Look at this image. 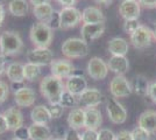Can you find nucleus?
<instances>
[{
    "instance_id": "a18cd8bd",
    "label": "nucleus",
    "mask_w": 156,
    "mask_h": 140,
    "mask_svg": "<svg viewBox=\"0 0 156 140\" xmlns=\"http://www.w3.org/2000/svg\"><path fill=\"white\" fill-rule=\"evenodd\" d=\"M6 71V56L0 54V76Z\"/></svg>"
},
{
    "instance_id": "a211bd4d",
    "label": "nucleus",
    "mask_w": 156,
    "mask_h": 140,
    "mask_svg": "<svg viewBox=\"0 0 156 140\" xmlns=\"http://www.w3.org/2000/svg\"><path fill=\"white\" fill-rule=\"evenodd\" d=\"M82 22L87 25L94 23H104L105 15L100 8L96 6H89L83 9L82 12Z\"/></svg>"
},
{
    "instance_id": "58836bf2",
    "label": "nucleus",
    "mask_w": 156,
    "mask_h": 140,
    "mask_svg": "<svg viewBox=\"0 0 156 140\" xmlns=\"http://www.w3.org/2000/svg\"><path fill=\"white\" fill-rule=\"evenodd\" d=\"M80 137H82V140H98V131L84 128V131L80 133Z\"/></svg>"
},
{
    "instance_id": "5701e85b",
    "label": "nucleus",
    "mask_w": 156,
    "mask_h": 140,
    "mask_svg": "<svg viewBox=\"0 0 156 140\" xmlns=\"http://www.w3.org/2000/svg\"><path fill=\"white\" fill-rule=\"evenodd\" d=\"M29 140H50L52 138L51 130L44 124H34L28 126Z\"/></svg>"
},
{
    "instance_id": "c9c22d12",
    "label": "nucleus",
    "mask_w": 156,
    "mask_h": 140,
    "mask_svg": "<svg viewBox=\"0 0 156 140\" xmlns=\"http://www.w3.org/2000/svg\"><path fill=\"white\" fill-rule=\"evenodd\" d=\"M48 26L51 28L52 31L55 29H61V15H59V11H55L52 14L51 19L47 23Z\"/></svg>"
},
{
    "instance_id": "c85d7f7f",
    "label": "nucleus",
    "mask_w": 156,
    "mask_h": 140,
    "mask_svg": "<svg viewBox=\"0 0 156 140\" xmlns=\"http://www.w3.org/2000/svg\"><path fill=\"white\" fill-rule=\"evenodd\" d=\"M149 85H150V83L148 82L146 76H143V75H137L136 77L134 78L132 89H133V91L136 93L137 96L144 97V96H148Z\"/></svg>"
},
{
    "instance_id": "393cba45",
    "label": "nucleus",
    "mask_w": 156,
    "mask_h": 140,
    "mask_svg": "<svg viewBox=\"0 0 156 140\" xmlns=\"http://www.w3.org/2000/svg\"><path fill=\"white\" fill-rule=\"evenodd\" d=\"M30 119L34 124L48 125V123L51 120V117H50L49 111H48V106L43 105V104H40V105L33 107L32 111H30Z\"/></svg>"
},
{
    "instance_id": "473e14b6",
    "label": "nucleus",
    "mask_w": 156,
    "mask_h": 140,
    "mask_svg": "<svg viewBox=\"0 0 156 140\" xmlns=\"http://www.w3.org/2000/svg\"><path fill=\"white\" fill-rule=\"evenodd\" d=\"M130 133H132L133 140H149V139H151V138H150L151 134L148 133L146 130H143L142 127H140V126H136L135 128H133V130L130 131Z\"/></svg>"
},
{
    "instance_id": "7c9ffc66",
    "label": "nucleus",
    "mask_w": 156,
    "mask_h": 140,
    "mask_svg": "<svg viewBox=\"0 0 156 140\" xmlns=\"http://www.w3.org/2000/svg\"><path fill=\"white\" fill-rule=\"evenodd\" d=\"M77 103H78L77 97L75 95L70 93L69 91H66V90L63 92V95L61 96V99H59V104L64 107V109L65 107H73Z\"/></svg>"
},
{
    "instance_id": "20e7f679",
    "label": "nucleus",
    "mask_w": 156,
    "mask_h": 140,
    "mask_svg": "<svg viewBox=\"0 0 156 140\" xmlns=\"http://www.w3.org/2000/svg\"><path fill=\"white\" fill-rule=\"evenodd\" d=\"M62 54L66 59H82L89 54V45L82 38H69L62 43Z\"/></svg>"
},
{
    "instance_id": "864d4df0",
    "label": "nucleus",
    "mask_w": 156,
    "mask_h": 140,
    "mask_svg": "<svg viewBox=\"0 0 156 140\" xmlns=\"http://www.w3.org/2000/svg\"><path fill=\"white\" fill-rule=\"evenodd\" d=\"M50 140H64L63 138H51Z\"/></svg>"
},
{
    "instance_id": "aec40b11",
    "label": "nucleus",
    "mask_w": 156,
    "mask_h": 140,
    "mask_svg": "<svg viewBox=\"0 0 156 140\" xmlns=\"http://www.w3.org/2000/svg\"><path fill=\"white\" fill-rule=\"evenodd\" d=\"M137 126L142 127L150 134H156V111L147 110L142 112L137 119Z\"/></svg>"
},
{
    "instance_id": "a878e982",
    "label": "nucleus",
    "mask_w": 156,
    "mask_h": 140,
    "mask_svg": "<svg viewBox=\"0 0 156 140\" xmlns=\"http://www.w3.org/2000/svg\"><path fill=\"white\" fill-rule=\"evenodd\" d=\"M7 78L12 83H19V82H25L23 77V64L20 62H12L6 67Z\"/></svg>"
},
{
    "instance_id": "ea45409f",
    "label": "nucleus",
    "mask_w": 156,
    "mask_h": 140,
    "mask_svg": "<svg viewBox=\"0 0 156 140\" xmlns=\"http://www.w3.org/2000/svg\"><path fill=\"white\" fill-rule=\"evenodd\" d=\"M64 140H82V137H80V133L78 132L77 130H72V128H69L64 134Z\"/></svg>"
},
{
    "instance_id": "4468645a",
    "label": "nucleus",
    "mask_w": 156,
    "mask_h": 140,
    "mask_svg": "<svg viewBox=\"0 0 156 140\" xmlns=\"http://www.w3.org/2000/svg\"><path fill=\"white\" fill-rule=\"evenodd\" d=\"M141 12V5L137 0H122L119 5V14L124 18V20L139 19Z\"/></svg>"
},
{
    "instance_id": "7ed1b4c3",
    "label": "nucleus",
    "mask_w": 156,
    "mask_h": 140,
    "mask_svg": "<svg viewBox=\"0 0 156 140\" xmlns=\"http://www.w3.org/2000/svg\"><path fill=\"white\" fill-rule=\"evenodd\" d=\"M29 39L36 48H49L54 39V31L44 22H35L29 31Z\"/></svg>"
},
{
    "instance_id": "ddd939ff",
    "label": "nucleus",
    "mask_w": 156,
    "mask_h": 140,
    "mask_svg": "<svg viewBox=\"0 0 156 140\" xmlns=\"http://www.w3.org/2000/svg\"><path fill=\"white\" fill-rule=\"evenodd\" d=\"M36 100V92L30 87L25 85L18 91H14V102L19 107H32Z\"/></svg>"
},
{
    "instance_id": "cd10ccee",
    "label": "nucleus",
    "mask_w": 156,
    "mask_h": 140,
    "mask_svg": "<svg viewBox=\"0 0 156 140\" xmlns=\"http://www.w3.org/2000/svg\"><path fill=\"white\" fill-rule=\"evenodd\" d=\"M29 11V5L27 0H11L8 2V12L13 16L22 18Z\"/></svg>"
},
{
    "instance_id": "2f4dec72",
    "label": "nucleus",
    "mask_w": 156,
    "mask_h": 140,
    "mask_svg": "<svg viewBox=\"0 0 156 140\" xmlns=\"http://www.w3.org/2000/svg\"><path fill=\"white\" fill-rule=\"evenodd\" d=\"M48 111H49L51 119H58L64 113V107L62 106L59 103H51L48 106Z\"/></svg>"
},
{
    "instance_id": "4c0bfd02",
    "label": "nucleus",
    "mask_w": 156,
    "mask_h": 140,
    "mask_svg": "<svg viewBox=\"0 0 156 140\" xmlns=\"http://www.w3.org/2000/svg\"><path fill=\"white\" fill-rule=\"evenodd\" d=\"M9 96V87L6 82L0 80V104L5 103Z\"/></svg>"
},
{
    "instance_id": "4d7b16f0",
    "label": "nucleus",
    "mask_w": 156,
    "mask_h": 140,
    "mask_svg": "<svg viewBox=\"0 0 156 140\" xmlns=\"http://www.w3.org/2000/svg\"><path fill=\"white\" fill-rule=\"evenodd\" d=\"M149 140H154V139H149Z\"/></svg>"
},
{
    "instance_id": "c756f323",
    "label": "nucleus",
    "mask_w": 156,
    "mask_h": 140,
    "mask_svg": "<svg viewBox=\"0 0 156 140\" xmlns=\"http://www.w3.org/2000/svg\"><path fill=\"white\" fill-rule=\"evenodd\" d=\"M41 75V67L36 66V64H33L27 62L26 64H23V77L25 81L28 82H34L40 77Z\"/></svg>"
},
{
    "instance_id": "72a5a7b5",
    "label": "nucleus",
    "mask_w": 156,
    "mask_h": 140,
    "mask_svg": "<svg viewBox=\"0 0 156 140\" xmlns=\"http://www.w3.org/2000/svg\"><path fill=\"white\" fill-rule=\"evenodd\" d=\"M115 135L112 130L110 128H100L98 131V140H115Z\"/></svg>"
},
{
    "instance_id": "49530a36",
    "label": "nucleus",
    "mask_w": 156,
    "mask_h": 140,
    "mask_svg": "<svg viewBox=\"0 0 156 140\" xmlns=\"http://www.w3.org/2000/svg\"><path fill=\"white\" fill-rule=\"evenodd\" d=\"M59 5H62V7H72L75 5L76 0H57Z\"/></svg>"
},
{
    "instance_id": "de8ad7c7",
    "label": "nucleus",
    "mask_w": 156,
    "mask_h": 140,
    "mask_svg": "<svg viewBox=\"0 0 156 140\" xmlns=\"http://www.w3.org/2000/svg\"><path fill=\"white\" fill-rule=\"evenodd\" d=\"M29 2L34 6H37V5H44V4H50L51 0H29Z\"/></svg>"
},
{
    "instance_id": "a19ab883",
    "label": "nucleus",
    "mask_w": 156,
    "mask_h": 140,
    "mask_svg": "<svg viewBox=\"0 0 156 140\" xmlns=\"http://www.w3.org/2000/svg\"><path fill=\"white\" fill-rule=\"evenodd\" d=\"M115 140H133V137H132L130 131L122 130V131H120L119 133H117V135H115Z\"/></svg>"
},
{
    "instance_id": "5fc2aeb1",
    "label": "nucleus",
    "mask_w": 156,
    "mask_h": 140,
    "mask_svg": "<svg viewBox=\"0 0 156 140\" xmlns=\"http://www.w3.org/2000/svg\"><path fill=\"white\" fill-rule=\"evenodd\" d=\"M2 2H4V0H0V5H2Z\"/></svg>"
},
{
    "instance_id": "79ce46f5",
    "label": "nucleus",
    "mask_w": 156,
    "mask_h": 140,
    "mask_svg": "<svg viewBox=\"0 0 156 140\" xmlns=\"http://www.w3.org/2000/svg\"><path fill=\"white\" fill-rule=\"evenodd\" d=\"M148 97L153 100L154 103H156V81L150 83L149 90H148Z\"/></svg>"
},
{
    "instance_id": "6ab92c4d",
    "label": "nucleus",
    "mask_w": 156,
    "mask_h": 140,
    "mask_svg": "<svg viewBox=\"0 0 156 140\" xmlns=\"http://www.w3.org/2000/svg\"><path fill=\"white\" fill-rule=\"evenodd\" d=\"M85 110V125L84 128L97 130L103 123V114L97 107H87Z\"/></svg>"
},
{
    "instance_id": "8fccbe9b",
    "label": "nucleus",
    "mask_w": 156,
    "mask_h": 140,
    "mask_svg": "<svg viewBox=\"0 0 156 140\" xmlns=\"http://www.w3.org/2000/svg\"><path fill=\"white\" fill-rule=\"evenodd\" d=\"M4 20H5V9H4L2 5H0V27L2 25Z\"/></svg>"
},
{
    "instance_id": "3c124183",
    "label": "nucleus",
    "mask_w": 156,
    "mask_h": 140,
    "mask_svg": "<svg viewBox=\"0 0 156 140\" xmlns=\"http://www.w3.org/2000/svg\"><path fill=\"white\" fill-rule=\"evenodd\" d=\"M97 4H101V5H110L113 2V0H93Z\"/></svg>"
},
{
    "instance_id": "2eb2a0df",
    "label": "nucleus",
    "mask_w": 156,
    "mask_h": 140,
    "mask_svg": "<svg viewBox=\"0 0 156 140\" xmlns=\"http://www.w3.org/2000/svg\"><path fill=\"white\" fill-rule=\"evenodd\" d=\"M4 117L8 125V131H15L16 128L23 126V114L19 107L11 106L4 111Z\"/></svg>"
},
{
    "instance_id": "9b49d317",
    "label": "nucleus",
    "mask_w": 156,
    "mask_h": 140,
    "mask_svg": "<svg viewBox=\"0 0 156 140\" xmlns=\"http://www.w3.org/2000/svg\"><path fill=\"white\" fill-rule=\"evenodd\" d=\"M50 71L59 80H66L75 74V66L66 59H57L50 63Z\"/></svg>"
},
{
    "instance_id": "6e6552de",
    "label": "nucleus",
    "mask_w": 156,
    "mask_h": 140,
    "mask_svg": "<svg viewBox=\"0 0 156 140\" xmlns=\"http://www.w3.org/2000/svg\"><path fill=\"white\" fill-rule=\"evenodd\" d=\"M27 61L29 63L36 64L39 67H46L50 66L54 61V54L49 48H34L30 49L26 55Z\"/></svg>"
},
{
    "instance_id": "603ef678",
    "label": "nucleus",
    "mask_w": 156,
    "mask_h": 140,
    "mask_svg": "<svg viewBox=\"0 0 156 140\" xmlns=\"http://www.w3.org/2000/svg\"><path fill=\"white\" fill-rule=\"evenodd\" d=\"M151 31H153V38H154V40L156 41V25L154 26V28H153Z\"/></svg>"
},
{
    "instance_id": "f257e3e1",
    "label": "nucleus",
    "mask_w": 156,
    "mask_h": 140,
    "mask_svg": "<svg viewBox=\"0 0 156 140\" xmlns=\"http://www.w3.org/2000/svg\"><path fill=\"white\" fill-rule=\"evenodd\" d=\"M65 91V85L63 81L52 76L51 74L44 76L40 82V92L46 98L49 104L59 103L61 96Z\"/></svg>"
},
{
    "instance_id": "f03ea898",
    "label": "nucleus",
    "mask_w": 156,
    "mask_h": 140,
    "mask_svg": "<svg viewBox=\"0 0 156 140\" xmlns=\"http://www.w3.org/2000/svg\"><path fill=\"white\" fill-rule=\"evenodd\" d=\"M23 49V41L18 32L6 31L0 35V54L4 56H14Z\"/></svg>"
},
{
    "instance_id": "1a4fd4ad",
    "label": "nucleus",
    "mask_w": 156,
    "mask_h": 140,
    "mask_svg": "<svg viewBox=\"0 0 156 140\" xmlns=\"http://www.w3.org/2000/svg\"><path fill=\"white\" fill-rule=\"evenodd\" d=\"M59 15H61V29L75 28L82 21V12L75 6L62 7V9L59 11Z\"/></svg>"
},
{
    "instance_id": "c03bdc74",
    "label": "nucleus",
    "mask_w": 156,
    "mask_h": 140,
    "mask_svg": "<svg viewBox=\"0 0 156 140\" xmlns=\"http://www.w3.org/2000/svg\"><path fill=\"white\" fill-rule=\"evenodd\" d=\"M8 131V125L7 121L4 117V114H0V134H4Z\"/></svg>"
},
{
    "instance_id": "412c9836",
    "label": "nucleus",
    "mask_w": 156,
    "mask_h": 140,
    "mask_svg": "<svg viewBox=\"0 0 156 140\" xmlns=\"http://www.w3.org/2000/svg\"><path fill=\"white\" fill-rule=\"evenodd\" d=\"M66 123L69 128L72 130H80L84 128L85 125V110L82 107H73L68 114Z\"/></svg>"
},
{
    "instance_id": "b1692460",
    "label": "nucleus",
    "mask_w": 156,
    "mask_h": 140,
    "mask_svg": "<svg viewBox=\"0 0 156 140\" xmlns=\"http://www.w3.org/2000/svg\"><path fill=\"white\" fill-rule=\"evenodd\" d=\"M128 42L124 38L119 36L111 39L107 45V49L112 56H126L128 53Z\"/></svg>"
},
{
    "instance_id": "423d86ee",
    "label": "nucleus",
    "mask_w": 156,
    "mask_h": 140,
    "mask_svg": "<svg viewBox=\"0 0 156 140\" xmlns=\"http://www.w3.org/2000/svg\"><path fill=\"white\" fill-rule=\"evenodd\" d=\"M153 40V31L144 25H140L135 32L130 34V42L133 47L140 50L148 48L151 45Z\"/></svg>"
},
{
    "instance_id": "f8f14e48",
    "label": "nucleus",
    "mask_w": 156,
    "mask_h": 140,
    "mask_svg": "<svg viewBox=\"0 0 156 140\" xmlns=\"http://www.w3.org/2000/svg\"><path fill=\"white\" fill-rule=\"evenodd\" d=\"M78 103L83 105L85 109L87 107H97L103 102V93L97 88H87L77 97Z\"/></svg>"
},
{
    "instance_id": "6e6d98bb",
    "label": "nucleus",
    "mask_w": 156,
    "mask_h": 140,
    "mask_svg": "<svg viewBox=\"0 0 156 140\" xmlns=\"http://www.w3.org/2000/svg\"><path fill=\"white\" fill-rule=\"evenodd\" d=\"M11 140H20V139H16V138H12Z\"/></svg>"
},
{
    "instance_id": "0eeeda50",
    "label": "nucleus",
    "mask_w": 156,
    "mask_h": 140,
    "mask_svg": "<svg viewBox=\"0 0 156 140\" xmlns=\"http://www.w3.org/2000/svg\"><path fill=\"white\" fill-rule=\"evenodd\" d=\"M106 113L108 119L113 124H124L127 120V110L126 107L117 99V98H110L106 104Z\"/></svg>"
},
{
    "instance_id": "9d476101",
    "label": "nucleus",
    "mask_w": 156,
    "mask_h": 140,
    "mask_svg": "<svg viewBox=\"0 0 156 140\" xmlns=\"http://www.w3.org/2000/svg\"><path fill=\"white\" fill-rule=\"evenodd\" d=\"M86 71L89 74V76L94 81H103L107 77L108 75V67L107 63L100 57H92L91 60L87 62L86 66Z\"/></svg>"
},
{
    "instance_id": "f704fd0d",
    "label": "nucleus",
    "mask_w": 156,
    "mask_h": 140,
    "mask_svg": "<svg viewBox=\"0 0 156 140\" xmlns=\"http://www.w3.org/2000/svg\"><path fill=\"white\" fill-rule=\"evenodd\" d=\"M140 26L137 19H132V20H125L124 22V31L127 34H132L133 32L136 31V28Z\"/></svg>"
},
{
    "instance_id": "09e8293b",
    "label": "nucleus",
    "mask_w": 156,
    "mask_h": 140,
    "mask_svg": "<svg viewBox=\"0 0 156 140\" xmlns=\"http://www.w3.org/2000/svg\"><path fill=\"white\" fill-rule=\"evenodd\" d=\"M26 85L25 84V82H19V83H12V88H13L14 91H18V90H20L21 88H23Z\"/></svg>"
},
{
    "instance_id": "37998d69",
    "label": "nucleus",
    "mask_w": 156,
    "mask_h": 140,
    "mask_svg": "<svg viewBox=\"0 0 156 140\" xmlns=\"http://www.w3.org/2000/svg\"><path fill=\"white\" fill-rule=\"evenodd\" d=\"M141 6L146 8H155L156 7V0H137Z\"/></svg>"
},
{
    "instance_id": "4be33fe9",
    "label": "nucleus",
    "mask_w": 156,
    "mask_h": 140,
    "mask_svg": "<svg viewBox=\"0 0 156 140\" xmlns=\"http://www.w3.org/2000/svg\"><path fill=\"white\" fill-rule=\"evenodd\" d=\"M107 67L110 71L115 75H125L129 69V62L126 56H111Z\"/></svg>"
},
{
    "instance_id": "dca6fc26",
    "label": "nucleus",
    "mask_w": 156,
    "mask_h": 140,
    "mask_svg": "<svg viewBox=\"0 0 156 140\" xmlns=\"http://www.w3.org/2000/svg\"><path fill=\"white\" fill-rule=\"evenodd\" d=\"M64 85L66 91H69L70 93L78 97L85 89H87V82H86L84 76L73 74L69 78H66V82L64 83Z\"/></svg>"
},
{
    "instance_id": "f3484780",
    "label": "nucleus",
    "mask_w": 156,
    "mask_h": 140,
    "mask_svg": "<svg viewBox=\"0 0 156 140\" xmlns=\"http://www.w3.org/2000/svg\"><path fill=\"white\" fill-rule=\"evenodd\" d=\"M105 32L104 23H94V25H87L83 23L80 28V36L85 42H91L99 39Z\"/></svg>"
},
{
    "instance_id": "bb28decb",
    "label": "nucleus",
    "mask_w": 156,
    "mask_h": 140,
    "mask_svg": "<svg viewBox=\"0 0 156 140\" xmlns=\"http://www.w3.org/2000/svg\"><path fill=\"white\" fill-rule=\"evenodd\" d=\"M55 12L54 7L50 4H44V5H37L33 7V15L37 19L39 22H44L48 23L51 19L52 14Z\"/></svg>"
},
{
    "instance_id": "e433bc0d",
    "label": "nucleus",
    "mask_w": 156,
    "mask_h": 140,
    "mask_svg": "<svg viewBox=\"0 0 156 140\" xmlns=\"http://www.w3.org/2000/svg\"><path fill=\"white\" fill-rule=\"evenodd\" d=\"M14 138L20 140H29V130L26 126H21L14 131Z\"/></svg>"
},
{
    "instance_id": "39448f33",
    "label": "nucleus",
    "mask_w": 156,
    "mask_h": 140,
    "mask_svg": "<svg viewBox=\"0 0 156 140\" xmlns=\"http://www.w3.org/2000/svg\"><path fill=\"white\" fill-rule=\"evenodd\" d=\"M110 92L113 98H126L132 95L133 89L125 75H115L110 82Z\"/></svg>"
}]
</instances>
